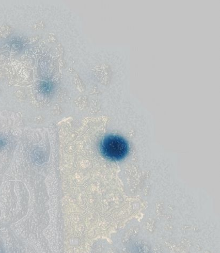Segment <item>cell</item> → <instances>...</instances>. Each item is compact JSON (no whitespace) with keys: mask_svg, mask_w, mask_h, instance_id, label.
I'll return each instance as SVG.
<instances>
[{"mask_svg":"<svg viewBox=\"0 0 220 253\" xmlns=\"http://www.w3.org/2000/svg\"><path fill=\"white\" fill-rule=\"evenodd\" d=\"M100 151L105 158L112 161L124 159L129 151V146L121 136L109 135L105 137L100 143Z\"/></svg>","mask_w":220,"mask_h":253,"instance_id":"6da1fadb","label":"cell"},{"mask_svg":"<svg viewBox=\"0 0 220 253\" xmlns=\"http://www.w3.org/2000/svg\"><path fill=\"white\" fill-rule=\"evenodd\" d=\"M44 28V24L43 23H36L33 26V29L34 30H38Z\"/></svg>","mask_w":220,"mask_h":253,"instance_id":"3957f363","label":"cell"},{"mask_svg":"<svg viewBox=\"0 0 220 253\" xmlns=\"http://www.w3.org/2000/svg\"><path fill=\"white\" fill-rule=\"evenodd\" d=\"M74 83L78 89L82 90L83 91L84 89H85L82 79H80L78 75H75L74 77Z\"/></svg>","mask_w":220,"mask_h":253,"instance_id":"7a4b0ae2","label":"cell"}]
</instances>
